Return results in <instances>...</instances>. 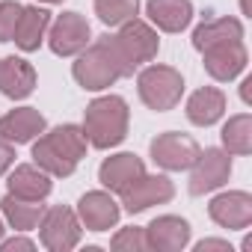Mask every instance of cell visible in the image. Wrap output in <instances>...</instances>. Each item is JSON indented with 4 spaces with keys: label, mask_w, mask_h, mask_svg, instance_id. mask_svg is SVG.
Listing matches in <instances>:
<instances>
[{
    "label": "cell",
    "mask_w": 252,
    "mask_h": 252,
    "mask_svg": "<svg viewBox=\"0 0 252 252\" xmlns=\"http://www.w3.org/2000/svg\"><path fill=\"white\" fill-rule=\"evenodd\" d=\"M101 39H104V45L119 68V77H131L143 63H152L158 57V48H160L158 33L140 18L119 24L116 36H101Z\"/></svg>",
    "instance_id": "7a4b0ae2"
},
{
    "label": "cell",
    "mask_w": 252,
    "mask_h": 252,
    "mask_svg": "<svg viewBox=\"0 0 252 252\" xmlns=\"http://www.w3.org/2000/svg\"><path fill=\"white\" fill-rule=\"evenodd\" d=\"M12 163H15V149H12V143H6L0 137V175H3Z\"/></svg>",
    "instance_id": "83f0119b"
},
{
    "label": "cell",
    "mask_w": 252,
    "mask_h": 252,
    "mask_svg": "<svg viewBox=\"0 0 252 252\" xmlns=\"http://www.w3.org/2000/svg\"><path fill=\"white\" fill-rule=\"evenodd\" d=\"M21 9L24 6L18 3V0H3V3H0V42H9L12 39Z\"/></svg>",
    "instance_id": "4316f807"
},
{
    "label": "cell",
    "mask_w": 252,
    "mask_h": 252,
    "mask_svg": "<svg viewBox=\"0 0 252 252\" xmlns=\"http://www.w3.org/2000/svg\"><path fill=\"white\" fill-rule=\"evenodd\" d=\"M83 155H86V134L77 125H60L48 134H39V143L33 146L36 166L57 178H68L83 160Z\"/></svg>",
    "instance_id": "6da1fadb"
},
{
    "label": "cell",
    "mask_w": 252,
    "mask_h": 252,
    "mask_svg": "<svg viewBox=\"0 0 252 252\" xmlns=\"http://www.w3.org/2000/svg\"><path fill=\"white\" fill-rule=\"evenodd\" d=\"M110 246H113L116 252H143V249H149V246H146V231L137 228V225L122 228V231L110 240Z\"/></svg>",
    "instance_id": "484cf974"
},
{
    "label": "cell",
    "mask_w": 252,
    "mask_h": 252,
    "mask_svg": "<svg viewBox=\"0 0 252 252\" xmlns=\"http://www.w3.org/2000/svg\"><path fill=\"white\" fill-rule=\"evenodd\" d=\"M119 196H122V205H125V211H128V214H143L152 205L169 202L175 196V187H172V181L166 175H146L143 172L128 190L119 193Z\"/></svg>",
    "instance_id": "30bf717a"
},
{
    "label": "cell",
    "mask_w": 252,
    "mask_h": 252,
    "mask_svg": "<svg viewBox=\"0 0 252 252\" xmlns=\"http://www.w3.org/2000/svg\"><path fill=\"white\" fill-rule=\"evenodd\" d=\"M39 134H45V116L36 107H18L0 119V137L12 146L33 143Z\"/></svg>",
    "instance_id": "9a60e30c"
},
{
    "label": "cell",
    "mask_w": 252,
    "mask_h": 252,
    "mask_svg": "<svg viewBox=\"0 0 252 252\" xmlns=\"http://www.w3.org/2000/svg\"><path fill=\"white\" fill-rule=\"evenodd\" d=\"M220 42H243V24L237 18L222 15V18H211V21L199 24L196 33H193V48L196 51H205V48L220 45Z\"/></svg>",
    "instance_id": "603a6c76"
},
{
    "label": "cell",
    "mask_w": 252,
    "mask_h": 252,
    "mask_svg": "<svg viewBox=\"0 0 252 252\" xmlns=\"http://www.w3.org/2000/svg\"><path fill=\"white\" fill-rule=\"evenodd\" d=\"M202 57H205V71L214 80H220V83L234 80L246 68V60H249L243 42H220V45H211V48L202 51Z\"/></svg>",
    "instance_id": "8fae6325"
},
{
    "label": "cell",
    "mask_w": 252,
    "mask_h": 252,
    "mask_svg": "<svg viewBox=\"0 0 252 252\" xmlns=\"http://www.w3.org/2000/svg\"><path fill=\"white\" fill-rule=\"evenodd\" d=\"M143 172H146V166H143V160H140L137 155L122 152V155H113V158H107V160L101 163L98 181H101L107 190H113V193H125Z\"/></svg>",
    "instance_id": "2e32d148"
},
{
    "label": "cell",
    "mask_w": 252,
    "mask_h": 252,
    "mask_svg": "<svg viewBox=\"0 0 252 252\" xmlns=\"http://www.w3.org/2000/svg\"><path fill=\"white\" fill-rule=\"evenodd\" d=\"M9 193L18 196V199H45L51 193V175L39 166H30V163H21L15 166V172L9 175L6 181Z\"/></svg>",
    "instance_id": "44dd1931"
},
{
    "label": "cell",
    "mask_w": 252,
    "mask_h": 252,
    "mask_svg": "<svg viewBox=\"0 0 252 252\" xmlns=\"http://www.w3.org/2000/svg\"><path fill=\"white\" fill-rule=\"evenodd\" d=\"M0 214L6 217V222L18 231H30V228H39V220L45 214V205L42 199H18L12 193H6L0 199Z\"/></svg>",
    "instance_id": "7402d4cb"
},
{
    "label": "cell",
    "mask_w": 252,
    "mask_h": 252,
    "mask_svg": "<svg viewBox=\"0 0 252 252\" xmlns=\"http://www.w3.org/2000/svg\"><path fill=\"white\" fill-rule=\"evenodd\" d=\"M42 3H63V0H42Z\"/></svg>",
    "instance_id": "d6a6232c"
},
{
    "label": "cell",
    "mask_w": 252,
    "mask_h": 252,
    "mask_svg": "<svg viewBox=\"0 0 252 252\" xmlns=\"http://www.w3.org/2000/svg\"><path fill=\"white\" fill-rule=\"evenodd\" d=\"M222 146L228 155H249L252 152V116L240 113L231 116L222 128Z\"/></svg>",
    "instance_id": "cb8c5ba5"
},
{
    "label": "cell",
    "mask_w": 252,
    "mask_h": 252,
    "mask_svg": "<svg viewBox=\"0 0 252 252\" xmlns=\"http://www.w3.org/2000/svg\"><path fill=\"white\" fill-rule=\"evenodd\" d=\"M137 9H140V0H95V15L107 27H119L137 18Z\"/></svg>",
    "instance_id": "d4e9b609"
},
{
    "label": "cell",
    "mask_w": 252,
    "mask_h": 252,
    "mask_svg": "<svg viewBox=\"0 0 252 252\" xmlns=\"http://www.w3.org/2000/svg\"><path fill=\"white\" fill-rule=\"evenodd\" d=\"M15 249H36V243H33V240H27V237L0 240V252H15Z\"/></svg>",
    "instance_id": "f1b7e54d"
},
{
    "label": "cell",
    "mask_w": 252,
    "mask_h": 252,
    "mask_svg": "<svg viewBox=\"0 0 252 252\" xmlns=\"http://www.w3.org/2000/svg\"><path fill=\"white\" fill-rule=\"evenodd\" d=\"M225 113V95L217 89V86H205V89H196L187 101V119L199 128H208V125L220 122Z\"/></svg>",
    "instance_id": "ffe728a7"
},
{
    "label": "cell",
    "mask_w": 252,
    "mask_h": 252,
    "mask_svg": "<svg viewBox=\"0 0 252 252\" xmlns=\"http://www.w3.org/2000/svg\"><path fill=\"white\" fill-rule=\"evenodd\" d=\"M128 104L119 95H101L86 107L83 116V134L86 143H92L95 149H113L125 140L128 134Z\"/></svg>",
    "instance_id": "3957f363"
},
{
    "label": "cell",
    "mask_w": 252,
    "mask_h": 252,
    "mask_svg": "<svg viewBox=\"0 0 252 252\" xmlns=\"http://www.w3.org/2000/svg\"><path fill=\"white\" fill-rule=\"evenodd\" d=\"M146 15L163 33H181L193 21V3L190 0H149Z\"/></svg>",
    "instance_id": "ac0fdd59"
},
{
    "label": "cell",
    "mask_w": 252,
    "mask_h": 252,
    "mask_svg": "<svg viewBox=\"0 0 252 252\" xmlns=\"http://www.w3.org/2000/svg\"><path fill=\"white\" fill-rule=\"evenodd\" d=\"M249 86H252V77H246V80H243V86H240V95H243V101H249Z\"/></svg>",
    "instance_id": "4dcf8cb0"
},
{
    "label": "cell",
    "mask_w": 252,
    "mask_h": 252,
    "mask_svg": "<svg viewBox=\"0 0 252 252\" xmlns=\"http://www.w3.org/2000/svg\"><path fill=\"white\" fill-rule=\"evenodd\" d=\"M51 27V12L48 9H39V6H24L21 15H18V24H15V45L21 51H39V45L45 42V33Z\"/></svg>",
    "instance_id": "d6986e66"
},
{
    "label": "cell",
    "mask_w": 252,
    "mask_h": 252,
    "mask_svg": "<svg viewBox=\"0 0 252 252\" xmlns=\"http://www.w3.org/2000/svg\"><path fill=\"white\" fill-rule=\"evenodd\" d=\"M199 143L187 134H160L158 140H152V160L169 172H181V169H190L193 160L199 158Z\"/></svg>",
    "instance_id": "9c48e42d"
},
{
    "label": "cell",
    "mask_w": 252,
    "mask_h": 252,
    "mask_svg": "<svg viewBox=\"0 0 252 252\" xmlns=\"http://www.w3.org/2000/svg\"><path fill=\"white\" fill-rule=\"evenodd\" d=\"M196 249H199V252H208V249L228 252V243H225V240H202V243H196Z\"/></svg>",
    "instance_id": "f546056e"
},
{
    "label": "cell",
    "mask_w": 252,
    "mask_h": 252,
    "mask_svg": "<svg viewBox=\"0 0 252 252\" xmlns=\"http://www.w3.org/2000/svg\"><path fill=\"white\" fill-rule=\"evenodd\" d=\"M143 231H146V246L158 252H178L190 243V222L181 217H158Z\"/></svg>",
    "instance_id": "4fadbf2b"
},
{
    "label": "cell",
    "mask_w": 252,
    "mask_h": 252,
    "mask_svg": "<svg viewBox=\"0 0 252 252\" xmlns=\"http://www.w3.org/2000/svg\"><path fill=\"white\" fill-rule=\"evenodd\" d=\"M190 169H193L190 172V193L205 196V193H211V190H217L228 181L231 158L222 149H205V152H199V158L193 160Z\"/></svg>",
    "instance_id": "52a82bcc"
},
{
    "label": "cell",
    "mask_w": 252,
    "mask_h": 252,
    "mask_svg": "<svg viewBox=\"0 0 252 252\" xmlns=\"http://www.w3.org/2000/svg\"><path fill=\"white\" fill-rule=\"evenodd\" d=\"M119 214H122V208L116 205V199L110 193H101V190H92L77 202V217L89 231L113 228L119 222Z\"/></svg>",
    "instance_id": "5bb4252c"
},
{
    "label": "cell",
    "mask_w": 252,
    "mask_h": 252,
    "mask_svg": "<svg viewBox=\"0 0 252 252\" xmlns=\"http://www.w3.org/2000/svg\"><path fill=\"white\" fill-rule=\"evenodd\" d=\"M48 45L57 57H74L89 45V21L80 12H63L51 27H48Z\"/></svg>",
    "instance_id": "ba28073f"
},
{
    "label": "cell",
    "mask_w": 252,
    "mask_h": 252,
    "mask_svg": "<svg viewBox=\"0 0 252 252\" xmlns=\"http://www.w3.org/2000/svg\"><path fill=\"white\" fill-rule=\"evenodd\" d=\"M71 74H74V80H77L83 89H89V92L107 89V86H113V83L119 80V68H116V63H113V57H110L104 39H98L95 45L83 48V54L77 57Z\"/></svg>",
    "instance_id": "5b68a950"
},
{
    "label": "cell",
    "mask_w": 252,
    "mask_h": 252,
    "mask_svg": "<svg viewBox=\"0 0 252 252\" xmlns=\"http://www.w3.org/2000/svg\"><path fill=\"white\" fill-rule=\"evenodd\" d=\"M137 89H140V98H143V104L149 110L166 113V110H172L181 101L184 77H181V71H175L169 65H149V68L140 71Z\"/></svg>",
    "instance_id": "277c9868"
},
{
    "label": "cell",
    "mask_w": 252,
    "mask_h": 252,
    "mask_svg": "<svg viewBox=\"0 0 252 252\" xmlns=\"http://www.w3.org/2000/svg\"><path fill=\"white\" fill-rule=\"evenodd\" d=\"M0 237H3V217H0Z\"/></svg>",
    "instance_id": "1f68e13d"
},
{
    "label": "cell",
    "mask_w": 252,
    "mask_h": 252,
    "mask_svg": "<svg viewBox=\"0 0 252 252\" xmlns=\"http://www.w3.org/2000/svg\"><path fill=\"white\" fill-rule=\"evenodd\" d=\"M36 89V68L21 57L0 60V92L6 98H27Z\"/></svg>",
    "instance_id": "e0dca14e"
},
{
    "label": "cell",
    "mask_w": 252,
    "mask_h": 252,
    "mask_svg": "<svg viewBox=\"0 0 252 252\" xmlns=\"http://www.w3.org/2000/svg\"><path fill=\"white\" fill-rule=\"evenodd\" d=\"M208 214L222 228H246L252 222V196L243 193V190L220 193V196L211 199Z\"/></svg>",
    "instance_id": "7c38bea8"
},
{
    "label": "cell",
    "mask_w": 252,
    "mask_h": 252,
    "mask_svg": "<svg viewBox=\"0 0 252 252\" xmlns=\"http://www.w3.org/2000/svg\"><path fill=\"white\" fill-rule=\"evenodd\" d=\"M39 234L51 252H68L80 243V220L65 205L45 208V214L39 220Z\"/></svg>",
    "instance_id": "8992f818"
}]
</instances>
